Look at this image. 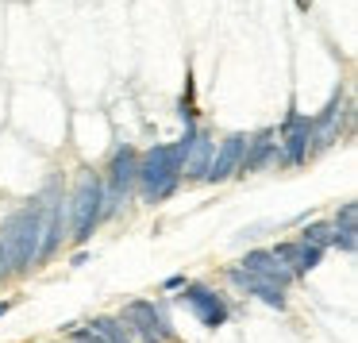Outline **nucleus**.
<instances>
[{"instance_id": "nucleus-1", "label": "nucleus", "mask_w": 358, "mask_h": 343, "mask_svg": "<svg viewBox=\"0 0 358 343\" xmlns=\"http://www.w3.org/2000/svg\"><path fill=\"white\" fill-rule=\"evenodd\" d=\"M39 239H43V209L27 204V209L12 212L0 227V251L8 255L12 274H27L39 266Z\"/></svg>"}, {"instance_id": "nucleus-2", "label": "nucleus", "mask_w": 358, "mask_h": 343, "mask_svg": "<svg viewBox=\"0 0 358 343\" xmlns=\"http://www.w3.org/2000/svg\"><path fill=\"white\" fill-rule=\"evenodd\" d=\"M120 320H124V328L131 332L135 343H178V328L166 316V301L135 297V301L124 304Z\"/></svg>"}, {"instance_id": "nucleus-3", "label": "nucleus", "mask_w": 358, "mask_h": 343, "mask_svg": "<svg viewBox=\"0 0 358 343\" xmlns=\"http://www.w3.org/2000/svg\"><path fill=\"white\" fill-rule=\"evenodd\" d=\"M178 293H181L178 301L185 304V309L201 320V328H208V332H216V328H224L227 320H231V304H227V297L220 293V289L204 286V281H185Z\"/></svg>"}, {"instance_id": "nucleus-4", "label": "nucleus", "mask_w": 358, "mask_h": 343, "mask_svg": "<svg viewBox=\"0 0 358 343\" xmlns=\"http://www.w3.org/2000/svg\"><path fill=\"white\" fill-rule=\"evenodd\" d=\"M73 243H89L96 232V224H101L104 216V193H101V181L96 178H85L78 186V193H73Z\"/></svg>"}, {"instance_id": "nucleus-5", "label": "nucleus", "mask_w": 358, "mask_h": 343, "mask_svg": "<svg viewBox=\"0 0 358 343\" xmlns=\"http://www.w3.org/2000/svg\"><path fill=\"white\" fill-rule=\"evenodd\" d=\"M178 155H181V147L158 150V155H150V162L143 166V186H147L150 201H162V197L173 193V181H178Z\"/></svg>"}, {"instance_id": "nucleus-6", "label": "nucleus", "mask_w": 358, "mask_h": 343, "mask_svg": "<svg viewBox=\"0 0 358 343\" xmlns=\"http://www.w3.org/2000/svg\"><path fill=\"white\" fill-rule=\"evenodd\" d=\"M281 266H285L293 278H308L320 262H324V247H312V243H301V239H289V243H278L270 251Z\"/></svg>"}, {"instance_id": "nucleus-7", "label": "nucleus", "mask_w": 358, "mask_h": 343, "mask_svg": "<svg viewBox=\"0 0 358 343\" xmlns=\"http://www.w3.org/2000/svg\"><path fill=\"white\" fill-rule=\"evenodd\" d=\"M227 281H231L235 289H243L247 297H258L262 304H270V309H285V289H278V286H270V281H262V278H255V274H247L243 266H227Z\"/></svg>"}, {"instance_id": "nucleus-8", "label": "nucleus", "mask_w": 358, "mask_h": 343, "mask_svg": "<svg viewBox=\"0 0 358 343\" xmlns=\"http://www.w3.org/2000/svg\"><path fill=\"white\" fill-rule=\"evenodd\" d=\"M243 270L247 274H255V278H262V281H270V286H278V289H289L293 286V274L285 270V266L278 262V258L270 255V251H247V255H243Z\"/></svg>"}, {"instance_id": "nucleus-9", "label": "nucleus", "mask_w": 358, "mask_h": 343, "mask_svg": "<svg viewBox=\"0 0 358 343\" xmlns=\"http://www.w3.org/2000/svg\"><path fill=\"white\" fill-rule=\"evenodd\" d=\"M62 224H66V212L62 209H50V216L43 220V239H39V262H47L50 255L58 251L62 243Z\"/></svg>"}, {"instance_id": "nucleus-10", "label": "nucleus", "mask_w": 358, "mask_h": 343, "mask_svg": "<svg viewBox=\"0 0 358 343\" xmlns=\"http://www.w3.org/2000/svg\"><path fill=\"white\" fill-rule=\"evenodd\" d=\"M131 178H135V170H131V155H120L116 162H112V204H108V212L116 209V201L127 193Z\"/></svg>"}, {"instance_id": "nucleus-11", "label": "nucleus", "mask_w": 358, "mask_h": 343, "mask_svg": "<svg viewBox=\"0 0 358 343\" xmlns=\"http://www.w3.org/2000/svg\"><path fill=\"white\" fill-rule=\"evenodd\" d=\"M89 328H93V332H101L104 343H135L131 332L124 328V320H120V316H93V320H89Z\"/></svg>"}, {"instance_id": "nucleus-12", "label": "nucleus", "mask_w": 358, "mask_h": 343, "mask_svg": "<svg viewBox=\"0 0 358 343\" xmlns=\"http://www.w3.org/2000/svg\"><path fill=\"white\" fill-rule=\"evenodd\" d=\"M301 243H312V247H327L331 243V224H308L301 232Z\"/></svg>"}, {"instance_id": "nucleus-13", "label": "nucleus", "mask_w": 358, "mask_h": 343, "mask_svg": "<svg viewBox=\"0 0 358 343\" xmlns=\"http://www.w3.org/2000/svg\"><path fill=\"white\" fill-rule=\"evenodd\" d=\"M235 143H239V139H231V147H227L224 155H220V162L212 166V174H208L212 181H224L227 174H231V166H235V155H239V147H235Z\"/></svg>"}, {"instance_id": "nucleus-14", "label": "nucleus", "mask_w": 358, "mask_h": 343, "mask_svg": "<svg viewBox=\"0 0 358 343\" xmlns=\"http://www.w3.org/2000/svg\"><path fill=\"white\" fill-rule=\"evenodd\" d=\"M355 201H347V204H343V209H339V216H335V232H355Z\"/></svg>"}, {"instance_id": "nucleus-15", "label": "nucleus", "mask_w": 358, "mask_h": 343, "mask_svg": "<svg viewBox=\"0 0 358 343\" xmlns=\"http://www.w3.org/2000/svg\"><path fill=\"white\" fill-rule=\"evenodd\" d=\"M70 340L73 343H104V335L101 332H93V328H78V324H70Z\"/></svg>"}, {"instance_id": "nucleus-16", "label": "nucleus", "mask_w": 358, "mask_h": 343, "mask_svg": "<svg viewBox=\"0 0 358 343\" xmlns=\"http://www.w3.org/2000/svg\"><path fill=\"white\" fill-rule=\"evenodd\" d=\"M331 247H339L343 255H355V232H335L331 227Z\"/></svg>"}, {"instance_id": "nucleus-17", "label": "nucleus", "mask_w": 358, "mask_h": 343, "mask_svg": "<svg viewBox=\"0 0 358 343\" xmlns=\"http://www.w3.org/2000/svg\"><path fill=\"white\" fill-rule=\"evenodd\" d=\"M185 281H189V278H185V274H170V278H166V281H162V289H170V293H178V289H181V286H185Z\"/></svg>"}, {"instance_id": "nucleus-18", "label": "nucleus", "mask_w": 358, "mask_h": 343, "mask_svg": "<svg viewBox=\"0 0 358 343\" xmlns=\"http://www.w3.org/2000/svg\"><path fill=\"white\" fill-rule=\"evenodd\" d=\"M12 309H16V301H12V297H4V301H0V320L8 316V312H12Z\"/></svg>"}]
</instances>
